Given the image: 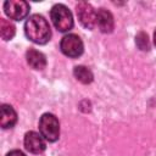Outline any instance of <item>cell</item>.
I'll return each instance as SVG.
<instances>
[{"mask_svg": "<svg viewBox=\"0 0 156 156\" xmlns=\"http://www.w3.org/2000/svg\"><path fill=\"white\" fill-rule=\"evenodd\" d=\"M27 38L39 45H44L50 40L51 29L48 21L40 15H32L24 23Z\"/></svg>", "mask_w": 156, "mask_h": 156, "instance_id": "obj_1", "label": "cell"}, {"mask_svg": "<svg viewBox=\"0 0 156 156\" xmlns=\"http://www.w3.org/2000/svg\"><path fill=\"white\" fill-rule=\"evenodd\" d=\"M51 21L60 32H68L73 27V16L71 11L62 4H56L50 11Z\"/></svg>", "mask_w": 156, "mask_h": 156, "instance_id": "obj_2", "label": "cell"}, {"mask_svg": "<svg viewBox=\"0 0 156 156\" xmlns=\"http://www.w3.org/2000/svg\"><path fill=\"white\" fill-rule=\"evenodd\" d=\"M39 132L43 138L54 143L60 136V123L52 113H44L39 119Z\"/></svg>", "mask_w": 156, "mask_h": 156, "instance_id": "obj_3", "label": "cell"}, {"mask_svg": "<svg viewBox=\"0 0 156 156\" xmlns=\"http://www.w3.org/2000/svg\"><path fill=\"white\" fill-rule=\"evenodd\" d=\"M60 49L63 55L76 58L83 54L84 45H83L82 39L77 34H67L61 39Z\"/></svg>", "mask_w": 156, "mask_h": 156, "instance_id": "obj_4", "label": "cell"}, {"mask_svg": "<svg viewBox=\"0 0 156 156\" xmlns=\"http://www.w3.org/2000/svg\"><path fill=\"white\" fill-rule=\"evenodd\" d=\"M5 13L15 21L26 18L29 13V5L24 0H7L4 2Z\"/></svg>", "mask_w": 156, "mask_h": 156, "instance_id": "obj_5", "label": "cell"}, {"mask_svg": "<svg viewBox=\"0 0 156 156\" xmlns=\"http://www.w3.org/2000/svg\"><path fill=\"white\" fill-rule=\"evenodd\" d=\"M77 16L80 24L88 29H93L96 26V12L93 6L85 1H80L77 4Z\"/></svg>", "mask_w": 156, "mask_h": 156, "instance_id": "obj_6", "label": "cell"}, {"mask_svg": "<svg viewBox=\"0 0 156 156\" xmlns=\"http://www.w3.org/2000/svg\"><path fill=\"white\" fill-rule=\"evenodd\" d=\"M45 141L41 134L37 133V132H28L24 135V147L28 152L30 154H41L45 150Z\"/></svg>", "mask_w": 156, "mask_h": 156, "instance_id": "obj_7", "label": "cell"}, {"mask_svg": "<svg viewBox=\"0 0 156 156\" xmlns=\"http://www.w3.org/2000/svg\"><path fill=\"white\" fill-rule=\"evenodd\" d=\"M96 26L102 33H111L115 27L113 16L110 11L100 9L96 12Z\"/></svg>", "mask_w": 156, "mask_h": 156, "instance_id": "obj_8", "label": "cell"}, {"mask_svg": "<svg viewBox=\"0 0 156 156\" xmlns=\"http://www.w3.org/2000/svg\"><path fill=\"white\" fill-rule=\"evenodd\" d=\"M0 126L6 129V128H12L16 122H17V113L13 110L12 106L10 105H1V110H0Z\"/></svg>", "mask_w": 156, "mask_h": 156, "instance_id": "obj_9", "label": "cell"}, {"mask_svg": "<svg viewBox=\"0 0 156 156\" xmlns=\"http://www.w3.org/2000/svg\"><path fill=\"white\" fill-rule=\"evenodd\" d=\"M26 58H27L28 65L34 69H43L46 66L45 55L35 49H29L26 54Z\"/></svg>", "mask_w": 156, "mask_h": 156, "instance_id": "obj_10", "label": "cell"}, {"mask_svg": "<svg viewBox=\"0 0 156 156\" xmlns=\"http://www.w3.org/2000/svg\"><path fill=\"white\" fill-rule=\"evenodd\" d=\"M73 73H74V77L80 83H83V84H89L94 79V76H93L91 71L88 67H85V66H77V67H74Z\"/></svg>", "mask_w": 156, "mask_h": 156, "instance_id": "obj_11", "label": "cell"}, {"mask_svg": "<svg viewBox=\"0 0 156 156\" xmlns=\"http://www.w3.org/2000/svg\"><path fill=\"white\" fill-rule=\"evenodd\" d=\"M15 32L16 28L12 22L5 18H0V35L4 40H11L15 35Z\"/></svg>", "mask_w": 156, "mask_h": 156, "instance_id": "obj_12", "label": "cell"}, {"mask_svg": "<svg viewBox=\"0 0 156 156\" xmlns=\"http://www.w3.org/2000/svg\"><path fill=\"white\" fill-rule=\"evenodd\" d=\"M136 45L139 46V49L141 50H149L150 49V44H149V38H147V34H145L144 32H140L136 38Z\"/></svg>", "mask_w": 156, "mask_h": 156, "instance_id": "obj_13", "label": "cell"}, {"mask_svg": "<svg viewBox=\"0 0 156 156\" xmlns=\"http://www.w3.org/2000/svg\"><path fill=\"white\" fill-rule=\"evenodd\" d=\"M6 156H26L22 151H20V150H12V151H10Z\"/></svg>", "mask_w": 156, "mask_h": 156, "instance_id": "obj_14", "label": "cell"}, {"mask_svg": "<svg viewBox=\"0 0 156 156\" xmlns=\"http://www.w3.org/2000/svg\"><path fill=\"white\" fill-rule=\"evenodd\" d=\"M154 43H155V46H156V29H155V33H154Z\"/></svg>", "mask_w": 156, "mask_h": 156, "instance_id": "obj_15", "label": "cell"}]
</instances>
